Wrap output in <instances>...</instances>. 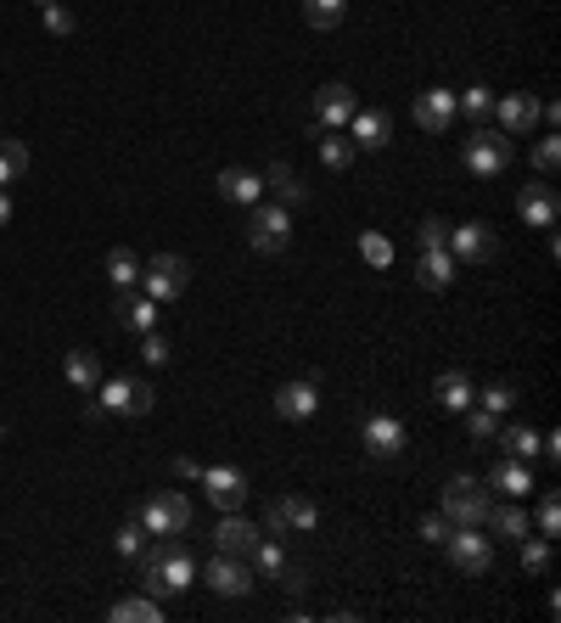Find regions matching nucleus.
Listing matches in <instances>:
<instances>
[{"label":"nucleus","instance_id":"f257e3e1","mask_svg":"<svg viewBox=\"0 0 561 623\" xmlns=\"http://www.w3.org/2000/svg\"><path fill=\"white\" fill-rule=\"evenodd\" d=\"M141 584H146V596H180V589H191L196 584V562H191V550L180 545V534L175 539H152L146 550H141Z\"/></svg>","mask_w":561,"mask_h":623},{"label":"nucleus","instance_id":"f03ea898","mask_svg":"<svg viewBox=\"0 0 561 623\" xmlns=\"http://www.w3.org/2000/svg\"><path fill=\"white\" fill-rule=\"evenodd\" d=\"M460 163L477 175V180H494V175H506L511 169V136H500V129H472L467 147H460Z\"/></svg>","mask_w":561,"mask_h":623},{"label":"nucleus","instance_id":"7ed1b4c3","mask_svg":"<svg viewBox=\"0 0 561 623\" xmlns=\"http://www.w3.org/2000/svg\"><path fill=\"white\" fill-rule=\"evenodd\" d=\"M444 556H449L455 573L483 578V573L494 568V539L483 534V522H467V529H455V534L444 539Z\"/></svg>","mask_w":561,"mask_h":623},{"label":"nucleus","instance_id":"20e7f679","mask_svg":"<svg viewBox=\"0 0 561 623\" xmlns=\"http://www.w3.org/2000/svg\"><path fill=\"white\" fill-rule=\"evenodd\" d=\"M152 405H157V393H152V382H141V377H102V387H95V410L102 416H152Z\"/></svg>","mask_w":561,"mask_h":623},{"label":"nucleus","instance_id":"39448f33","mask_svg":"<svg viewBox=\"0 0 561 623\" xmlns=\"http://www.w3.org/2000/svg\"><path fill=\"white\" fill-rule=\"evenodd\" d=\"M488 506H494V500H488V483H477V478H467V472L449 478L444 495H438V511L455 522V529H467V522H483Z\"/></svg>","mask_w":561,"mask_h":623},{"label":"nucleus","instance_id":"423d86ee","mask_svg":"<svg viewBox=\"0 0 561 623\" xmlns=\"http://www.w3.org/2000/svg\"><path fill=\"white\" fill-rule=\"evenodd\" d=\"M141 522H146L152 539H175V534L191 529V500L180 488H157V495H146V506H141Z\"/></svg>","mask_w":561,"mask_h":623},{"label":"nucleus","instance_id":"0eeeda50","mask_svg":"<svg viewBox=\"0 0 561 623\" xmlns=\"http://www.w3.org/2000/svg\"><path fill=\"white\" fill-rule=\"evenodd\" d=\"M186 281H191V258L186 253H157L152 265H141V292H146V298H157V304L180 298Z\"/></svg>","mask_w":561,"mask_h":623},{"label":"nucleus","instance_id":"6e6552de","mask_svg":"<svg viewBox=\"0 0 561 623\" xmlns=\"http://www.w3.org/2000/svg\"><path fill=\"white\" fill-rule=\"evenodd\" d=\"M320 529V506L309 500V495H281L270 511H264V534H276V539H286V534H315Z\"/></svg>","mask_w":561,"mask_h":623},{"label":"nucleus","instance_id":"1a4fd4ad","mask_svg":"<svg viewBox=\"0 0 561 623\" xmlns=\"http://www.w3.org/2000/svg\"><path fill=\"white\" fill-rule=\"evenodd\" d=\"M247 242H253L258 253H286V242H292V208H281V203H253Z\"/></svg>","mask_w":561,"mask_h":623},{"label":"nucleus","instance_id":"9d476101","mask_svg":"<svg viewBox=\"0 0 561 623\" xmlns=\"http://www.w3.org/2000/svg\"><path fill=\"white\" fill-rule=\"evenodd\" d=\"M444 247H449V258H455L460 270H483L488 258L500 253V242H494L488 225H449V242Z\"/></svg>","mask_w":561,"mask_h":623},{"label":"nucleus","instance_id":"9b49d317","mask_svg":"<svg viewBox=\"0 0 561 623\" xmlns=\"http://www.w3.org/2000/svg\"><path fill=\"white\" fill-rule=\"evenodd\" d=\"M203 578H208V589L214 596H225V601H242L247 589L258 584V573H253V562H242V556H208V568H203Z\"/></svg>","mask_w":561,"mask_h":623},{"label":"nucleus","instance_id":"f8f14e48","mask_svg":"<svg viewBox=\"0 0 561 623\" xmlns=\"http://www.w3.org/2000/svg\"><path fill=\"white\" fill-rule=\"evenodd\" d=\"M410 118H416V129H426V136H449L455 129V90H421L416 102H410Z\"/></svg>","mask_w":561,"mask_h":623},{"label":"nucleus","instance_id":"ddd939ff","mask_svg":"<svg viewBox=\"0 0 561 623\" xmlns=\"http://www.w3.org/2000/svg\"><path fill=\"white\" fill-rule=\"evenodd\" d=\"M196 483L208 488V500H214L219 511H242L247 495H253V488H247V472H237V467H203V478H196Z\"/></svg>","mask_w":561,"mask_h":623},{"label":"nucleus","instance_id":"4468645a","mask_svg":"<svg viewBox=\"0 0 561 623\" xmlns=\"http://www.w3.org/2000/svg\"><path fill=\"white\" fill-rule=\"evenodd\" d=\"M354 113H359V96H354L343 79H332V85L315 90V124H320V129H348Z\"/></svg>","mask_w":561,"mask_h":623},{"label":"nucleus","instance_id":"2eb2a0df","mask_svg":"<svg viewBox=\"0 0 561 623\" xmlns=\"http://www.w3.org/2000/svg\"><path fill=\"white\" fill-rule=\"evenodd\" d=\"M157 298H146V292H136V287H118V298H113V315H118V326L124 332H136V338H146V332H157Z\"/></svg>","mask_w":561,"mask_h":623},{"label":"nucleus","instance_id":"dca6fc26","mask_svg":"<svg viewBox=\"0 0 561 623\" xmlns=\"http://www.w3.org/2000/svg\"><path fill=\"white\" fill-rule=\"evenodd\" d=\"M366 449L377 455V461H399L405 455V421L399 416H387V410H377V416H366Z\"/></svg>","mask_w":561,"mask_h":623},{"label":"nucleus","instance_id":"f3484780","mask_svg":"<svg viewBox=\"0 0 561 623\" xmlns=\"http://www.w3.org/2000/svg\"><path fill=\"white\" fill-rule=\"evenodd\" d=\"M494 118H500V136H527L539 124V96H527V90L494 96Z\"/></svg>","mask_w":561,"mask_h":623},{"label":"nucleus","instance_id":"a211bd4d","mask_svg":"<svg viewBox=\"0 0 561 623\" xmlns=\"http://www.w3.org/2000/svg\"><path fill=\"white\" fill-rule=\"evenodd\" d=\"M517 214H522L527 225H539V231H550V225H556V214H561V196H556V186H550V180H527V186L517 191Z\"/></svg>","mask_w":561,"mask_h":623},{"label":"nucleus","instance_id":"6ab92c4d","mask_svg":"<svg viewBox=\"0 0 561 623\" xmlns=\"http://www.w3.org/2000/svg\"><path fill=\"white\" fill-rule=\"evenodd\" d=\"M258 539H264V534H258V522H247L242 511H225V522L214 529V550H219V556H242V562L253 556Z\"/></svg>","mask_w":561,"mask_h":623},{"label":"nucleus","instance_id":"aec40b11","mask_svg":"<svg viewBox=\"0 0 561 623\" xmlns=\"http://www.w3.org/2000/svg\"><path fill=\"white\" fill-rule=\"evenodd\" d=\"M433 399H438V410H449V416H467V410L477 405V382L460 371V366H455V371H438Z\"/></svg>","mask_w":561,"mask_h":623},{"label":"nucleus","instance_id":"412c9836","mask_svg":"<svg viewBox=\"0 0 561 623\" xmlns=\"http://www.w3.org/2000/svg\"><path fill=\"white\" fill-rule=\"evenodd\" d=\"M315 410H320V387H315L309 377L286 382V387L276 393V416H281V421H309Z\"/></svg>","mask_w":561,"mask_h":623},{"label":"nucleus","instance_id":"4be33fe9","mask_svg":"<svg viewBox=\"0 0 561 623\" xmlns=\"http://www.w3.org/2000/svg\"><path fill=\"white\" fill-rule=\"evenodd\" d=\"M348 141H354V147H366V152H382V147L393 141L387 113H377V107H371V113H354V118H348Z\"/></svg>","mask_w":561,"mask_h":623},{"label":"nucleus","instance_id":"5701e85b","mask_svg":"<svg viewBox=\"0 0 561 623\" xmlns=\"http://www.w3.org/2000/svg\"><path fill=\"white\" fill-rule=\"evenodd\" d=\"M247 562H253V573H258V578H276V584L292 573V556H286V545H281L276 534H264V539L253 545V556H247Z\"/></svg>","mask_w":561,"mask_h":623},{"label":"nucleus","instance_id":"b1692460","mask_svg":"<svg viewBox=\"0 0 561 623\" xmlns=\"http://www.w3.org/2000/svg\"><path fill=\"white\" fill-rule=\"evenodd\" d=\"M455 258H449V247H426L421 258H416V281L426 287V292H444L449 281H455Z\"/></svg>","mask_w":561,"mask_h":623},{"label":"nucleus","instance_id":"393cba45","mask_svg":"<svg viewBox=\"0 0 561 623\" xmlns=\"http://www.w3.org/2000/svg\"><path fill=\"white\" fill-rule=\"evenodd\" d=\"M219 196H230V203H242V208H253L258 196H264V175H253V169H219Z\"/></svg>","mask_w":561,"mask_h":623},{"label":"nucleus","instance_id":"a878e982","mask_svg":"<svg viewBox=\"0 0 561 623\" xmlns=\"http://www.w3.org/2000/svg\"><path fill=\"white\" fill-rule=\"evenodd\" d=\"M62 377H68V387H79V393H95L102 387V359H95L90 348H74L68 359H62Z\"/></svg>","mask_w":561,"mask_h":623},{"label":"nucleus","instance_id":"bb28decb","mask_svg":"<svg viewBox=\"0 0 561 623\" xmlns=\"http://www.w3.org/2000/svg\"><path fill=\"white\" fill-rule=\"evenodd\" d=\"M488 488H500V495L527 500V495H534V472H527V461H511V455H506V461L488 472Z\"/></svg>","mask_w":561,"mask_h":623},{"label":"nucleus","instance_id":"cd10ccee","mask_svg":"<svg viewBox=\"0 0 561 623\" xmlns=\"http://www.w3.org/2000/svg\"><path fill=\"white\" fill-rule=\"evenodd\" d=\"M28 163H35V157H28V147H23L17 136H0V191L17 186V180L28 175Z\"/></svg>","mask_w":561,"mask_h":623},{"label":"nucleus","instance_id":"c85d7f7f","mask_svg":"<svg viewBox=\"0 0 561 623\" xmlns=\"http://www.w3.org/2000/svg\"><path fill=\"white\" fill-rule=\"evenodd\" d=\"M107 618L113 623H163V607H157V596H124L107 607Z\"/></svg>","mask_w":561,"mask_h":623},{"label":"nucleus","instance_id":"c756f323","mask_svg":"<svg viewBox=\"0 0 561 623\" xmlns=\"http://www.w3.org/2000/svg\"><path fill=\"white\" fill-rule=\"evenodd\" d=\"M264 186H270V191L281 196V208H298V203H309V186H304L298 175H292L286 163H276V169L264 175Z\"/></svg>","mask_w":561,"mask_h":623},{"label":"nucleus","instance_id":"7c9ffc66","mask_svg":"<svg viewBox=\"0 0 561 623\" xmlns=\"http://www.w3.org/2000/svg\"><path fill=\"white\" fill-rule=\"evenodd\" d=\"M354 152H359V147L343 136V129H320V163H326V169H337V175H343L348 163H354Z\"/></svg>","mask_w":561,"mask_h":623},{"label":"nucleus","instance_id":"2f4dec72","mask_svg":"<svg viewBox=\"0 0 561 623\" xmlns=\"http://www.w3.org/2000/svg\"><path fill=\"white\" fill-rule=\"evenodd\" d=\"M488 529L494 534H500V539H522V534H534V529H527V511L522 506H488Z\"/></svg>","mask_w":561,"mask_h":623},{"label":"nucleus","instance_id":"473e14b6","mask_svg":"<svg viewBox=\"0 0 561 623\" xmlns=\"http://www.w3.org/2000/svg\"><path fill=\"white\" fill-rule=\"evenodd\" d=\"M494 438H500V449L511 455V461H534V455H539V433L534 428H500Z\"/></svg>","mask_w":561,"mask_h":623},{"label":"nucleus","instance_id":"72a5a7b5","mask_svg":"<svg viewBox=\"0 0 561 623\" xmlns=\"http://www.w3.org/2000/svg\"><path fill=\"white\" fill-rule=\"evenodd\" d=\"M107 281L113 287H141V258L129 253V247H113L107 253Z\"/></svg>","mask_w":561,"mask_h":623},{"label":"nucleus","instance_id":"f704fd0d","mask_svg":"<svg viewBox=\"0 0 561 623\" xmlns=\"http://www.w3.org/2000/svg\"><path fill=\"white\" fill-rule=\"evenodd\" d=\"M348 17V0H304V23L309 28H337Z\"/></svg>","mask_w":561,"mask_h":623},{"label":"nucleus","instance_id":"c9c22d12","mask_svg":"<svg viewBox=\"0 0 561 623\" xmlns=\"http://www.w3.org/2000/svg\"><path fill=\"white\" fill-rule=\"evenodd\" d=\"M455 113H467L472 124H483V118L494 113V90H488V85H472V90H460V96H455Z\"/></svg>","mask_w":561,"mask_h":623},{"label":"nucleus","instance_id":"e433bc0d","mask_svg":"<svg viewBox=\"0 0 561 623\" xmlns=\"http://www.w3.org/2000/svg\"><path fill=\"white\" fill-rule=\"evenodd\" d=\"M113 545H118V556H124V562H141V550L152 545V534H146V522H141V517H136V522H124V529H118V539H113Z\"/></svg>","mask_w":561,"mask_h":623},{"label":"nucleus","instance_id":"4c0bfd02","mask_svg":"<svg viewBox=\"0 0 561 623\" xmlns=\"http://www.w3.org/2000/svg\"><path fill=\"white\" fill-rule=\"evenodd\" d=\"M522 573H545L550 568V539L545 534H522Z\"/></svg>","mask_w":561,"mask_h":623},{"label":"nucleus","instance_id":"58836bf2","mask_svg":"<svg viewBox=\"0 0 561 623\" xmlns=\"http://www.w3.org/2000/svg\"><path fill=\"white\" fill-rule=\"evenodd\" d=\"M359 253H366L371 270H387V265H393V242H387L382 231H366V237H359Z\"/></svg>","mask_w":561,"mask_h":623},{"label":"nucleus","instance_id":"ea45409f","mask_svg":"<svg viewBox=\"0 0 561 623\" xmlns=\"http://www.w3.org/2000/svg\"><path fill=\"white\" fill-rule=\"evenodd\" d=\"M477 405H483V410H494V416H506V410L517 405V387H511V382H488V387L477 393Z\"/></svg>","mask_w":561,"mask_h":623},{"label":"nucleus","instance_id":"a19ab883","mask_svg":"<svg viewBox=\"0 0 561 623\" xmlns=\"http://www.w3.org/2000/svg\"><path fill=\"white\" fill-rule=\"evenodd\" d=\"M467 433H472L477 444H488L494 433H500V416H494V410H483V405H472V410H467Z\"/></svg>","mask_w":561,"mask_h":623},{"label":"nucleus","instance_id":"79ce46f5","mask_svg":"<svg viewBox=\"0 0 561 623\" xmlns=\"http://www.w3.org/2000/svg\"><path fill=\"white\" fill-rule=\"evenodd\" d=\"M40 12H46V28H51L56 40H68L74 28H79V17H74L68 7H62V0H51V7H40Z\"/></svg>","mask_w":561,"mask_h":623},{"label":"nucleus","instance_id":"37998d69","mask_svg":"<svg viewBox=\"0 0 561 623\" xmlns=\"http://www.w3.org/2000/svg\"><path fill=\"white\" fill-rule=\"evenodd\" d=\"M534 534H545V539H556V534H561V500H556V495H545V500H539Z\"/></svg>","mask_w":561,"mask_h":623},{"label":"nucleus","instance_id":"c03bdc74","mask_svg":"<svg viewBox=\"0 0 561 623\" xmlns=\"http://www.w3.org/2000/svg\"><path fill=\"white\" fill-rule=\"evenodd\" d=\"M449 242V219H421L416 225V247L426 253V247H444Z\"/></svg>","mask_w":561,"mask_h":623},{"label":"nucleus","instance_id":"a18cd8bd","mask_svg":"<svg viewBox=\"0 0 561 623\" xmlns=\"http://www.w3.org/2000/svg\"><path fill=\"white\" fill-rule=\"evenodd\" d=\"M449 534H455V522H449L444 511H426V517H421V539H433V545H444Z\"/></svg>","mask_w":561,"mask_h":623},{"label":"nucleus","instance_id":"49530a36","mask_svg":"<svg viewBox=\"0 0 561 623\" xmlns=\"http://www.w3.org/2000/svg\"><path fill=\"white\" fill-rule=\"evenodd\" d=\"M141 359H146V366H169V338L146 332V338H141Z\"/></svg>","mask_w":561,"mask_h":623},{"label":"nucleus","instance_id":"de8ad7c7","mask_svg":"<svg viewBox=\"0 0 561 623\" xmlns=\"http://www.w3.org/2000/svg\"><path fill=\"white\" fill-rule=\"evenodd\" d=\"M556 163H561L556 141H539V147H534V169H539V175H556Z\"/></svg>","mask_w":561,"mask_h":623},{"label":"nucleus","instance_id":"09e8293b","mask_svg":"<svg viewBox=\"0 0 561 623\" xmlns=\"http://www.w3.org/2000/svg\"><path fill=\"white\" fill-rule=\"evenodd\" d=\"M7 225H12V196L0 191V231H7Z\"/></svg>","mask_w":561,"mask_h":623},{"label":"nucleus","instance_id":"8fccbe9b","mask_svg":"<svg viewBox=\"0 0 561 623\" xmlns=\"http://www.w3.org/2000/svg\"><path fill=\"white\" fill-rule=\"evenodd\" d=\"M35 7H51V0H35Z\"/></svg>","mask_w":561,"mask_h":623}]
</instances>
